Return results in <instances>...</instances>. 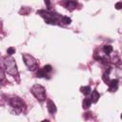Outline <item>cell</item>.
Returning <instances> with one entry per match:
<instances>
[{
	"mask_svg": "<svg viewBox=\"0 0 122 122\" xmlns=\"http://www.w3.org/2000/svg\"><path fill=\"white\" fill-rule=\"evenodd\" d=\"M4 70L5 71L11 75L12 77H18L19 73H18V70H17V66L15 63V60L10 55V56H6L4 58Z\"/></svg>",
	"mask_w": 122,
	"mask_h": 122,
	"instance_id": "cell-1",
	"label": "cell"
},
{
	"mask_svg": "<svg viewBox=\"0 0 122 122\" xmlns=\"http://www.w3.org/2000/svg\"><path fill=\"white\" fill-rule=\"evenodd\" d=\"M9 104L11 107V109L14 110L16 113H20L26 110V104L25 102L18 96H12L9 100Z\"/></svg>",
	"mask_w": 122,
	"mask_h": 122,
	"instance_id": "cell-2",
	"label": "cell"
},
{
	"mask_svg": "<svg viewBox=\"0 0 122 122\" xmlns=\"http://www.w3.org/2000/svg\"><path fill=\"white\" fill-rule=\"evenodd\" d=\"M31 93L34 95V97L39 101V102H43L46 100V90L43 86L39 85V84H35L31 87L30 89Z\"/></svg>",
	"mask_w": 122,
	"mask_h": 122,
	"instance_id": "cell-3",
	"label": "cell"
},
{
	"mask_svg": "<svg viewBox=\"0 0 122 122\" xmlns=\"http://www.w3.org/2000/svg\"><path fill=\"white\" fill-rule=\"evenodd\" d=\"M22 57H23L25 65L28 67V69L30 71H34L35 69H37V66H38L37 60L32 55H30L29 53H23Z\"/></svg>",
	"mask_w": 122,
	"mask_h": 122,
	"instance_id": "cell-4",
	"label": "cell"
},
{
	"mask_svg": "<svg viewBox=\"0 0 122 122\" xmlns=\"http://www.w3.org/2000/svg\"><path fill=\"white\" fill-rule=\"evenodd\" d=\"M37 13L40 14L48 24H56L57 22V15L52 12L46 11V10H39L37 11Z\"/></svg>",
	"mask_w": 122,
	"mask_h": 122,
	"instance_id": "cell-5",
	"label": "cell"
},
{
	"mask_svg": "<svg viewBox=\"0 0 122 122\" xmlns=\"http://www.w3.org/2000/svg\"><path fill=\"white\" fill-rule=\"evenodd\" d=\"M118 88V79H112L109 82V90L111 92H114L116 91Z\"/></svg>",
	"mask_w": 122,
	"mask_h": 122,
	"instance_id": "cell-6",
	"label": "cell"
},
{
	"mask_svg": "<svg viewBox=\"0 0 122 122\" xmlns=\"http://www.w3.org/2000/svg\"><path fill=\"white\" fill-rule=\"evenodd\" d=\"M64 5H65V7L68 9V10H73V9H75L76 8V6H77V3L75 2V1H73V0H66L65 1V3H64Z\"/></svg>",
	"mask_w": 122,
	"mask_h": 122,
	"instance_id": "cell-7",
	"label": "cell"
},
{
	"mask_svg": "<svg viewBox=\"0 0 122 122\" xmlns=\"http://www.w3.org/2000/svg\"><path fill=\"white\" fill-rule=\"evenodd\" d=\"M48 111L50 113H54L56 112V107H55V104L51 101V100H49L48 101Z\"/></svg>",
	"mask_w": 122,
	"mask_h": 122,
	"instance_id": "cell-8",
	"label": "cell"
},
{
	"mask_svg": "<svg viewBox=\"0 0 122 122\" xmlns=\"http://www.w3.org/2000/svg\"><path fill=\"white\" fill-rule=\"evenodd\" d=\"M99 97H100L99 92H98L96 90H93V91H92V97H91L92 102V103H96V102H97V100L99 99Z\"/></svg>",
	"mask_w": 122,
	"mask_h": 122,
	"instance_id": "cell-9",
	"label": "cell"
},
{
	"mask_svg": "<svg viewBox=\"0 0 122 122\" xmlns=\"http://www.w3.org/2000/svg\"><path fill=\"white\" fill-rule=\"evenodd\" d=\"M103 51L107 54V55H110L112 52V47L111 45H105L103 47Z\"/></svg>",
	"mask_w": 122,
	"mask_h": 122,
	"instance_id": "cell-10",
	"label": "cell"
},
{
	"mask_svg": "<svg viewBox=\"0 0 122 122\" xmlns=\"http://www.w3.org/2000/svg\"><path fill=\"white\" fill-rule=\"evenodd\" d=\"M92 103V99H91V98H85V99L83 100L82 106H83L84 109H88V108L91 106Z\"/></svg>",
	"mask_w": 122,
	"mask_h": 122,
	"instance_id": "cell-11",
	"label": "cell"
},
{
	"mask_svg": "<svg viewBox=\"0 0 122 122\" xmlns=\"http://www.w3.org/2000/svg\"><path fill=\"white\" fill-rule=\"evenodd\" d=\"M81 92L83 93V94H85V95H88V94H90L91 93V88L89 87V86H84V87H81Z\"/></svg>",
	"mask_w": 122,
	"mask_h": 122,
	"instance_id": "cell-12",
	"label": "cell"
},
{
	"mask_svg": "<svg viewBox=\"0 0 122 122\" xmlns=\"http://www.w3.org/2000/svg\"><path fill=\"white\" fill-rule=\"evenodd\" d=\"M111 61H112V63H118V62L120 61V58H119V56L117 55L116 52L112 53V55L111 56Z\"/></svg>",
	"mask_w": 122,
	"mask_h": 122,
	"instance_id": "cell-13",
	"label": "cell"
},
{
	"mask_svg": "<svg viewBox=\"0 0 122 122\" xmlns=\"http://www.w3.org/2000/svg\"><path fill=\"white\" fill-rule=\"evenodd\" d=\"M61 22L63 24H70L71 22V20L68 16H61Z\"/></svg>",
	"mask_w": 122,
	"mask_h": 122,
	"instance_id": "cell-14",
	"label": "cell"
},
{
	"mask_svg": "<svg viewBox=\"0 0 122 122\" xmlns=\"http://www.w3.org/2000/svg\"><path fill=\"white\" fill-rule=\"evenodd\" d=\"M46 75H47V72L44 71V69H40L37 71V77H46Z\"/></svg>",
	"mask_w": 122,
	"mask_h": 122,
	"instance_id": "cell-15",
	"label": "cell"
},
{
	"mask_svg": "<svg viewBox=\"0 0 122 122\" xmlns=\"http://www.w3.org/2000/svg\"><path fill=\"white\" fill-rule=\"evenodd\" d=\"M7 52H8L9 55H12L13 53H15V48H13V47H10V48H8Z\"/></svg>",
	"mask_w": 122,
	"mask_h": 122,
	"instance_id": "cell-16",
	"label": "cell"
},
{
	"mask_svg": "<svg viewBox=\"0 0 122 122\" xmlns=\"http://www.w3.org/2000/svg\"><path fill=\"white\" fill-rule=\"evenodd\" d=\"M44 71L48 73V72H50V71H51V70H52V68H51V65H46V66H44Z\"/></svg>",
	"mask_w": 122,
	"mask_h": 122,
	"instance_id": "cell-17",
	"label": "cell"
},
{
	"mask_svg": "<svg viewBox=\"0 0 122 122\" xmlns=\"http://www.w3.org/2000/svg\"><path fill=\"white\" fill-rule=\"evenodd\" d=\"M115 8H116V10H120V9H122V2H118V3H116V4H115Z\"/></svg>",
	"mask_w": 122,
	"mask_h": 122,
	"instance_id": "cell-18",
	"label": "cell"
},
{
	"mask_svg": "<svg viewBox=\"0 0 122 122\" xmlns=\"http://www.w3.org/2000/svg\"><path fill=\"white\" fill-rule=\"evenodd\" d=\"M45 3H46V5H47V7H48V9H49V8H50V5H51L50 0H45Z\"/></svg>",
	"mask_w": 122,
	"mask_h": 122,
	"instance_id": "cell-19",
	"label": "cell"
},
{
	"mask_svg": "<svg viewBox=\"0 0 122 122\" xmlns=\"http://www.w3.org/2000/svg\"><path fill=\"white\" fill-rule=\"evenodd\" d=\"M121 119H122V113H121Z\"/></svg>",
	"mask_w": 122,
	"mask_h": 122,
	"instance_id": "cell-20",
	"label": "cell"
}]
</instances>
